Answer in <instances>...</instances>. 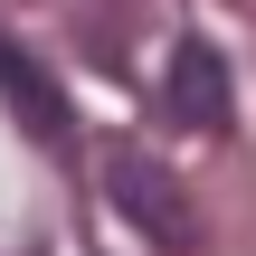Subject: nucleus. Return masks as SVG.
Listing matches in <instances>:
<instances>
[{"label": "nucleus", "mask_w": 256, "mask_h": 256, "mask_svg": "<svg viewBox=\"0 0 256 256\" xmlns=\"http://www.w3.org/2000/svg\"><path fill=\"white\" fill-rule=\"evenodd\" d=\"M162 114H171L180 133H228V57H218L209 38H180V48H171Z\"/></svg>", "instance_id": "2"}, {"label": "nucleus", "mask_w": 256, "mask_h": 256, "mask_svg": "<svg viewBox=\"0 0 256 256\" xmlns=\"http://www.w3.org/2000/svg\"><path fill=\"white\" fill-rule=\"evenodd\" d=\"M0 104L19 114V133H28V142H66V95H57V76H48L10 28H0Z\"/></svg>", "instance_id": "3"}, {"label": "nucleus", "mask_w": 256, "mask_h": 256, "mask_svg": "<svg viewBox=\"0 0 256 256\" xmlns=\"http://www.w3.org/2000/svg\"><path fill=\"white\" fill-rule=\"evenodd\" d=\"M104 200H114L162 256H190L200 247V209H190V190H180L152 152H114V162H104Z\"/></svg>", "instance_id": "1"}]
</instances>
